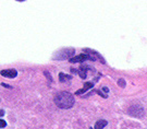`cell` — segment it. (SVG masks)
I'll return each instance as SVG.
<instances>
[{
	"instance_id": "cell-7",
	"label": "cell",
	"mask_w": 147,
	"mask_h": 129,
	"mask_svg": "<svg viewBox=\"0 0 147 129\" xmlns=\"http://www.w3.org/2000/svg\"><path fill=\"white\" fill-rule=\"evenodd\" d=\"M72 79V77L69 75H64V73H59V80H60V82H65V81L68 80H71Z\"/></svg>"
},
{
	"instance_id": "cell-1",
	"label": "cell",
	"mask_w": 147,
	"mask_h": 129,
	"mask_svg": "<svg viewBox=\"0 0 147 129\" xmlns=\"http://www.w3.org/2000/svg\"><path fill=\"white\" fill-rule=\"evenodd\" d=\"M55 103L60 108H71L74 104V96L69 92H59L55 96Z\"/></svg>"
},
{
	"instance_id": "cell-4",
	"label": "cell",
	"mask_w": 147,
	"mask_h": 129,
	"mask_svg": "<svg viewBox=\"0 0 147 129\" xmlns=\"http://www.w3.org/2000/svg\"><path fill=\"white\" fill-rule=\"evenodd\" d=\"M0 75L2 77H5V78H16L18 75V71L16 69H8V70H1L0 71Z\"/></svg>"
},
{
	"instance_id": "cell-8",
	"label": "cell",
	"mask_w": 147,
	"mask_h": 129,
	"mask_svg": "<svg viewBox=\"0 0 147 129\" xmlns=\"http://www.w3.org/2000/svg\"><path fill=\"white\" fill-rule=\"evenodd\" d=\"M5 126H7V123H5V120L0 119V128H5Z\"/></svg>"
},
{
	"instance_id": "cell-9",
	"label": "cell",
	"mask_w": 147,
	"mask_h": 129,
	"mask_svg": "<svg viewBox=\"0 0 147 129\" xmlns=\"http://www.w3.org/2000/svg\"><path fill=\"white\" fill-rule=\"evenodd\" d=\"M118 83H119L122 88H124V80H123V79H120V80L118 81Z\"/></svg>"
},
{
	"instance_id": "cell-2",
	"label": "cell",
	"mask_w": 147,
	"mask_h": 129,
	"mask_svg": "<svg viewBox=\"0 0 147 129\" xmlns=\"http://www.w3.org/2000/svg\"><path fill=\"white\" fill-rule=\"evenodd\" d=\"M75 50L74 48H64L58 52L56 56H53V59L57 60H64V59H70L72 56H74Z\"/></svg>"
},
{
	"instance_id": "cell-5",
	"label": "cell",
	"mask_w": 147,
	"mask_h": 129,
	"mask_svg": "<svg viewBox=\"0 0 147 129\" xmlns=\"http://www.w3.org/2000/svg\"><path fill=\"white\" fill-rule=\"evenodd\" d=\"M94 86V83L93 82H85V86L83 89H81V90H79V91L76 92V94L78 95H80V94H82V93H84V92H86L87 90H89V89H92Z\"/></svg>"
},
{
	"instance_id": "cell-3",
	"label": "cell",
	"mask_w": 147,
	"mask_h": 129,
	"mask_svg": "<svg viewBox=\"0 0 147 129\" xmlns=\"http://www.w3.org/2000/svg\"><path fill=\"white\" fill-rule=\"evenodd\" d=\"M129 114L132 116H136V117H142L144 115V111L141 106H131L129 109Z\"/></svg>"
},
{
	"instance_id": "cell-10",
	"label": "cell",
	"mask_w": 147,
	"mask_h": 129,
	"mask_svg": "<svg viewBox=\"0 0 147 129\" xmlns=\"http://www.w3.org/2000/svg\"><path fill=\"white\" fill-rule=\"evenodd\" d=\"M3 115V111H0V116H2Z\"/></svg>"
},
{
	"instance_id": "cell-6",
	"label": "cell",
	"mask_w": 147,
	"mask_h": 129,
	"mask_svg": "<svg viewBox=\"0 0 147 129\" xmlns=\"http://www.w3.org/2000/svg\"><path fill=\"white\" fill-rule=\"evenodd\" d=\"M107 122L106 120H104V119H101V120H98L96 124H95V128L94 129H102V128H105L106 126H107ZM92 129V128H90Z\"/></svg>"
},
{
	"instance_id": "cell-11",
	"label": "cell",
	"mask_w": 147,
	"mask_h": 129,
	"mask_svg": "<svg viewBox=\"0 0 147 129\" xmlns=\"http://www.w3.org/2000/svg\"><path fill=\"white\" fill-rule=\"evenodd\" d=\"M18 1H25V0H18Z\"/></svg>"
}]
</instances>
